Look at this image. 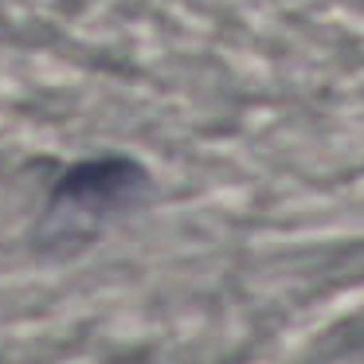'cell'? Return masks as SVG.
<instances>
[{
    "instance_id": "6da1fadb",
    "label": "cell",
    "mask_w": 364,
    "mask_h": 364,
    "mask_svg": "<svg viewBox=\"0 0 364 364\" xmlns=\"http://www.w3.org/2000/svg\"><path fill=\"white\" fill-rule=\"evenodd\" d=\"M141 188H145V173L134 161L102 157V161L75 165L59 181L55 204H67L75 212H114V208L129 204Z\"/></svg>"
}]
</instances>
